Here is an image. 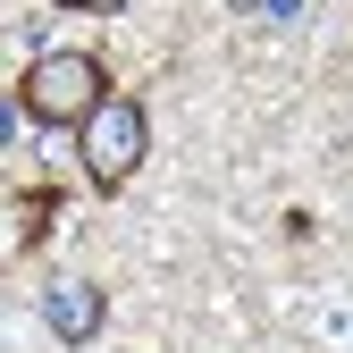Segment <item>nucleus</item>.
I'll use <instances>...</instances> for the list:
<instances>
[{"mask_svg":"<svg viewBox=\"0 0 353 353\" xmlns=\"http://www.w3.org/2000/svg\"><path fill=\"white\" fill-rule=\"evenodd\" d=\"M110 101V68L93 51H42L26 76H17V110L34 126H84Z\"/></svg>","mask_w":353,"mask_h":353,"instance_id":"1","label":"nucleus"},{"mask_svg":"<svg viewBox=\"0 0 353 353\" xmlns=\"http://www.w3.org/2000/svg\"><path fill=\"white\" fill-rule=\"evenodd\" d=\"M101 320H110L101 286H84V278H51V286H42V328H51L59 345H93Z\"/></svg>","mask_w":353,"mask_h":353,"instance_id":"3","label":"nucleus"},{"mask_svg":"<svg viewBox=\"0 0 353 353\" xmlns=\"http://www.w3.org/2000/svg\"><path fill=\"white\" fill-rule=\"evenodd\" d=\"M51 219H59V194L51 185H17L9 194V252H34L42 236H51Z\"/></svg>","mask_w":353,"mask_h":353,"instance_id":"4","label":"nucleus"},{"mask_svg":"<svg viewBox=\"0 0 353 353\" xmlns=\"http://www.w3.org/2000/svg\"><path fill=\"white\" fill-rule=\"evenodd\" d=\"M143 152H152V126H143V101H126V93H110L76 126V160H84V176H93L101 194H118L126 176L143 168Z\"/></svg>","mask_w":353,"mask_h":353,"instance_id":"2","label":"nucleus"},{"mask_svg":"<svg viewBox=\"0 0 353 353\" xmlns=\"http://www.w3.org/2000/svg\"><path fill=\"white\" fill-rule=\"evenodd\" d=\"M236 9H252V0H236Z\"/></svg>","mask_w":353,"mask_h":353,"instance_id":"6","label":"nucleus"},{"mask_svg":"<svg viewBox=\"0 0 353 353\" xmlns=\"http://www.w3.org/2000/svg\"><path fill=\"white\" fill-rule=\"evenodd\" d=\"M59 9H84V17H118V9H135V0H59Z\"/></svg>","mask_w":353,"mask_h":353,"instance_id":"5","label":"nucleus"}]
</instances>
